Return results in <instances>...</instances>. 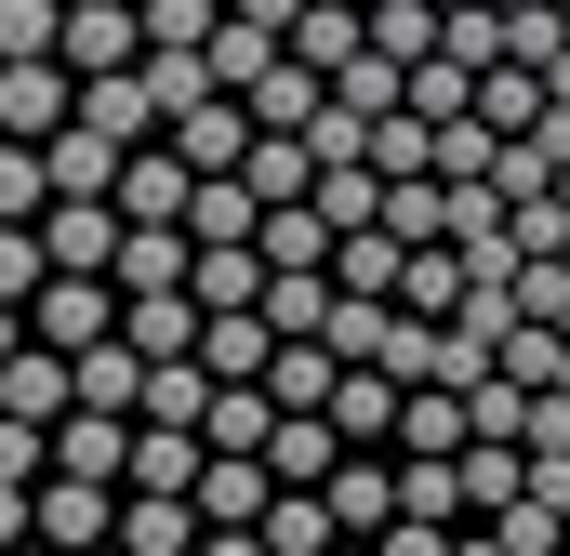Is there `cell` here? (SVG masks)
Here are the masks:
<instances>
[{
  "instance_id": "6da1fadb",
  "label": "cell",
  "mask_w": 570,
  "mask_h": 556,
  "mask_svg": "<svg viewBox=\"0 0 570 556\" xmlns=\"http://www.w3.org/2000/svg\"><path fill=\"white\" fill-rule=\"evenodd\" d=\"M27 544H53V556L120 544V490H94V477H40V490H27Z\"/></svg>"
},
{
  "instance_id": "7a4b0ae2",
  "label": "cell",
  "mask_w": 570,
  "mask_h": 556,
  "mask_svg": "<svg viewBox=\"0 0 570 556\" xmlns=\"http://www.w3.org/2000/svg\"><path fill=\"white\" fill-rule=\"evenodd\" d=\"M67 120H80V67H67V53L0 67V133H13V146H53Z\"/></svg>"
},
{
  "instance_id": "3957f363",
  "label": "cell",
  "mask_w": 570,
  "mask_h": 556,
  "mask_svg": "<svg viewBox=\"0 0 570 556\" xmlns=\"http://www.w3.org/2000/svg\"><path fill=\"white\" fill-rule=\"evenodd\" d=\"M27 331H40V345H67V358H80V345H107V331H120V278H40V291H27Z\"/></svg>"
},
{
  "instance_id": "277c9868",
  "label": "cell",
  "mask_w": 570,
  "mask_h": 556,
  "mask_svg": "<svg viewBox=\"0 0 570 556\" xmlns=\"http://www.w3.org/2000/svg\"><path fill=\"white\" fill-rule=\"evenodd\" d=\"M120 239H134L120 199H53V212H40V252H53L67 278H107V266H120Z\"/></svg>"
},
{
  "instance_id": "5b68a950",
  "label": "cell",
  "mask_w": 570,
  "mask_h": 556,
  "mask_svg": "<svg viewBox=\"0 0 570 556\" xmlns=\"http://www.w3.org/2000/svg\"><path fill=\"white\" fill-rule=\"evenodd\" d=\"M67 67H80V80L146 67V0H67Z\"/></svg>"
},
{
  "instance_id": "8992f818",
  "label": "cell",
  "mask_w": 570,
  "mask_h": 556,
  "mask_svg": "<svg viewBox=\"0 0 570 556\" xmlns=\"http://www.w3.org/2000/svg\"><path fill=\"white\" fill-rule=\"evenodd\" d=\"M266 504H279V464L266 450H213L199 464V530H266Z\"/></svg>"
},
{
  "instance_id": "52a82bcc",
  "label": "cell",
  "mask_w": 570,
  "mask_h": 556,
  "mask_svg": "<svg viewBox=\"0 0 570 556\" xmlns=\"http://www.w3.org/2000/svg\"><path fill=\"white\" fill-rule=\"evenodd\" d=\"M53 477L134 490V411H67V424H53Z\"/></svg>"
},
{
  "instance_id": "ba28073f",
  "label": "cell",
  "mask_w": 570,
  "mask_h": 556,
  "mask_svg": "<svg viewBox=\"0 0 570 556\" xmlns=\"http://www.w3.org/2000/svg\"><path fill=\"white\" fill-rule=\"evenodd\" d=\"M253 133H266V120H253L239 93H199V107L173 120V159H186V172H239V159H253Z\"/></svg>"
},
{
  "instance_id": "9c48e42d",
  "label": "cell",
  "mask_w": 570,
  "mask_h": 556,
  "mask_svg": "<svg viewBox=\"0 0 570 556\" xmlns=\"http://www.w3.org/2000/svg\"><path fill=\"white\" fill-rule=\"evenodd\" d=\"M358 53H372V0H305V13H292V67L345 80Z\"/></svg>"
},
{
  "instance_id": "30bf717a",
  "label": "cell",
  "mask_w": 570,
  "mask_h": 556,
  "mask_svg": "<svg viewBox=\"0 0 570 556\" xmlns=\"http://www.w3.org/2000/svg\"><path fill=\"white\" fill-rule=\"evenodd\" d=\"M0 411L13 424H67L80 411V358H67V345H27V358L0 371Z\"/></svg>"
},
{
  "instance_id": "8fae6325",
  "label": "cell",
  "mask_w": 570,
  "mask_h": 556,
  "mask_svg": "<svg viewBox=\"0 0 570 556\" xmlns=\"http://www.w3.org/2000/svg\"><path fill=\"white\" fill-rule=\"evenodd\" d=\"M40 159H53V199H120V172H134V146H120V133H94V120H67Z\"/></svg>"
},
{
  "instance_id": "7c38bea8",
  "label": "cell",
  "mask_w": 570,
  "mask_h": 556,
  "mask_svg": "<svg viewBox=\"0 0 570 556\" xmlns=\"http://www.w3.org/2000/svg\"><path fill=\"white\" fill-rule=\"evenodd\" d=\"M332 517H345V544H385V530H399V464H385V450H345Z\"/></svg>"
},
{
  "instance_id": "4fadbf2b",
  "label": "cell",
  "mask_w": 570,
  "mask_h": 556,
  "mask_svg": "<svg viewBox=\"0 0 570 556\" xmlns=\"http://www.w3.org/2000/svg\"><path fill=\"white\" fill-rule=\"evenodd\" d=\"M279 67H292V27H266V13H226V27H213V80H226V93H266Z\"/></svg>"
},
{
  "instance_id": "5bb4252c",
  "label": "cell",
  "mask_w": 570,
  "mask_h": 556,
  "mask_svg": "<svg viewBox=\"0 0 570 556\" xmlns=\"http://www.w3.org/2000/svg\"><path fill=\"white\" fill-rule=\"evenodd\" d=\"M399 398H412V385H399V371H372V358H358V371H345V385H332V424H345V450H399Z\"/></svg>"
},
{
  "instance_id": "9a60e30c",
  "label": "cell",
  "mask_w": 570,
  "mask_h": 556,
  "mask_svg": "<svg viewBox=\"0 0 570 556\" xmlns=\"http://www.w3.org/2000/svg\"><path fill=\"white\" fill-rule=\"evenodd\" d=\"M186 199H199V172L173 159V133L134 146V172H120V212H134V226H186Z\"/></svg>"
},
{
  "instance_id": "2e32d148",
  "label": "cell",
  "mask_w": 570,
  "mask_h": 556,
  "mask_svg": "<svg viewBox=\"0 0 570 556\" xmlns=\"http://www.w3.org/2000/svg\"><path fill=\"white\" fill-rule=\"evenodd\" d=\"M279 278H332V252H345V226L318 212V199H292V212H266V239H253Z\"/></svg>"
},
{
  "instance_id": "e0dca14e",
  "label": "cell",
  "mask_w": 570,
  "mask_h": 556,
  "mask_svg": "<svg viewBox=\"0 0 570 556\" xmlns=\"http://www.w3.org/2000/svg\"><path fill=\"white\" fill-rule=\"evenodd\" d=\"M266 358H279V318L253 305V318H199V371L213 385H266Z\"/></svg>"
},
{
  "instance_id": "ac0fdd59",
  "label": "cell",
  "mask_w": 570,
  "mask_h": 556,
  "mask_svg": "<svg viewBox=\"0 0 570 556\" xmlns=\"http://www.w3.org/2000/svg\"><path fill=\"white\" fill-rule=\"evenodd\" d=\"M199 464H213L199 424H134V490H186L199 504Z\"/></svg>"
},
{
  "instance_id": "d6986e66",
  "label": "cell",
  "mask_w": 570,
  "mask_h": 556,
  "mask_svg": "<svg viewBox=\"0 0 570 556\" xmlns=\"http://www.w3.org/2000/svg\"><path fill=\"white\" fill-rule=\"evenodd\" d=\"M332 385H345V358H332L318 331H279V358H266V398H279V411H332Z\"/></svg>"
},
{
  "instance_id": "ffe728a7",
  "label": "cell",
  "mask_w": 570,
  "mask_h": 556,
  "mask_svg": "<svg viewBox=\"0 0 570 556\" xmlns=\"http://www.w3.org/2000/svg\"><path fill=\"white\" fill-rule=\"evenodd\" d=\"M80 120H94V133H120V146H159V133H173V120H159V93H146V67L80 80Z\"/></svg>"
},
{
  "instance_id": "44dd1931",
  "label": "cell",
  "mask_w": 570,
  "mask_h": 556,
  "mask_svg": "<svg viewBox=\"0 0 570 556\" xmlns=\"http://www.w3.org/2000/svg\"><path fill=\"white\" fill-rule=\"evenodd\" d=\"M120 544L134 556H199V504L186 490H120Z\"/></svg>"
},
{
  "instance_id": "7402d4cb",
  "label": "cell",
  "mask_w": 570,
  "mask_h": 556,
  "mask_svg": "<svg viewBox=\"0 0 570 556\" xmlns=\"http://www.w3.org/2000/svg\"><path fill=\"white\" fill-rule=\"evenodd\" d=\"M186 266H199V239H186V226H134V239H120V305H134V291H186Z\"/></svg>"
},
{
  "instance_id": "603a6c76",
  "label": "cell",
  "mask_w": 570,
  "mask_h": 556,
  "mask_svg": "<svg viewBox=\"0 0 570 556\" xmlns=\"http://www.w3.org/2000/svg\"><path fill=\"white\" fill-rule=\"evenodd\" d=\"M399 450H438V464H451V450H478L464 385H412V398H399Z\"/></svg>"
},
{
  "instance_id": "cb8c5ba5",
  "label": "cell",
  "mask_w": 570,
  "mask_h": 556,
  "mask_svg": "<svg viewBox=\"0 0 570 556\" xmlns=\"http://www.w3.org/2000/svg\"><path fill=\"white\" fill-rule=\"evenodd\" d=\"M80 411H146V345H134V331L80 345Z\"/></svg>"
},
{
  "instance_id": "d4e9b609",
  "label": "cell",
  "mask_w": 570,
  "mask_h": 556,
  "mask_svg": "<svg viewBox=\"0 0 570 556\" xmlns=\"http://www.w3.org/2000/svg\"><path fill=\"white\" fill-rule=\"evenodd\" d=\"M120 331H134L146 358H199V291H134Z\"/></svg>"
},
{
  "instance_id": "484cf974",
  "label": "cell",
  "mask_w": 570,
  "mask_h": 556,
  "mask_svg": "<svg viewBox=\"0 0 570 556\" xmlns=\"http://www.w3.org/2000/svg\"><path fill=\"white\" fill-rule=\"evenodd\" d=\"M213 398H226V385H213L199 358H146V411L134 424H213Z\"/></svg>"
},
{
  "instance_id": "4316f807",
  "label": "cell",
  "mask_w": 570,
  "mask_h": 556,
  "mask_svg": "<svg viewBox=\"0 0 570 556\" xmlns=\"http://www.w3.org/2000/svg\"><path fill=\"white\" fill-rule=\"evenodd\" d=\"M464 291H478V266H464L451 239H425V252H412V278H399V305H412V318H464Z\"/></svg>"
},
{
  "instance_id": "83f0119b",
  "label": "cell",
  "mask_w": 570,
  "mask_h": 556,
  "mask_svg": "<svg viewBox=\"0 0 570 556\" xmlns=\"http://www.w3.org/2000/svg\"><path fill=\"white\" fill-rule=\"evenodd\" d=\"M186 239H266V199H253L239 172H199V199H186Z\"/></svg>"
},
{
  "instance_id": "f1b7e54d",
  "label": "cell",
  "mask_w": 570,
  "mask_h": 556,
  "mask_svg": "<svg viewBox=\"0 0 570 556\" xmlns=\"http://www.w3.org/2000/svg\"><path fill=\"white\" fill-rule=\"evenodd\" d=\"M438 40H451V13H438V0H372V53H385V67H425Z\"/></svg>"
},
{
  "instance_id": "f546056e",
  "label": "cell",
  "mask_w": 570,
  "mask_h": 556,
  "mask_svg": "<svg viewBox=\"0 0 570 556\" xmlns=\"http://www.w3.org/2000/svg\"><path fill=\"white\" fill-rule=\"evenodd\" d=\"M266 544H279V556H332V544H345L332 490H279V504H266Z\"/></svg>"
},
{
  "instance_id": "4dcf8cb0",
  "label": "cell",
  "mask_w": 570,
  "mask_h": 556,
  "mask_svg": "<svg viewBox=\"0 0 570 556\" xmlns=\"http://www.w3.org/2000/svg\"><path fill=\"white\" fill-rule=\"evenodd\" d=\"M544 107H558L544 67H491V80H478V120H491V133H544Z\"/></svg>"
},
{
  "instance_id": "1f68e13d",
  "label": "cell",
  "mask_w": 570,
  "mask_h": 556,
  "mask_svg": "<svg viewBox=\"0 0 570 556\" xmlns=\"http://www.w3.org/2000/svg\"><path fill=\"white\" fill-rule=\"evenodd\" d=\"M518 490H531V450H518V437H478V450H464V504H478V517H504Z\"/></svg>"
},
{
  "instance_id": "d6a6232c",
  "label": "cell",
  "mask_w": 570,
  "mask_h": 556,
  "mask_svg": "<svg viewBox=\"0 0 570 556\" xmlns=\"http://www.w3.org/2000/svg\"><path fill=\"white\" fill-rule=\"evenodd\" d=\"M491 172H504V133H491L478 107H464V120H438V186H491Z\"/></svg>"
},
{
  "instance_id": "836d02e7",
  "label": "cell",
  "mask_w": 570,
  "mask_h": 556,
  "mask_svg": "<svg viewBox=\"0 0 570 556\" xmlns=\"http://www.w3.org/2000/svg\"><path fill=\"white\" fill-rule=\"evenodd\" d=\"M40 212H53V159L0 133V226H40Z\"/></svg>"
},
{
  "instance_id": "e575fe53",
  "label": "cell",
  "mask_w": 570,
  "mask_h": 556,
  "mask_svg": "<svg viewBox=\"0 0 570 556\" xmlns=\"http://www.w3.org/2000/svg\"><path fill=\"white\" fill-rule=\"evenodd\" d=\"M504 371H518L531 398H544V385H570V331H558V318H518V331H504Z\"/></svg>"
},
{
  "instance_id": "d590c367",
  "label": "cell",
  "mask_w": 570,
  "mask_h": 556,
  "mask_svg": "<svg viewBox=\"0 0 570 556\" xmlns=\"http://www.w3.org/2000/svg\"><path fill=\"white\" fill-rule=\"evenodd\" d=\"M305 146H318V172H358V159H372V107L318 93V120H305Z\"/></svg>"
},
{
  "instance_id": "8d00e7d4",
  "label": "cell",
  "mask_w": 570,
  "mask_h": 556,
  "mask_svg": "<svg viewBox=\"0 0 570 556\" xmlns=\"http://www.w3.org/2000/svg\"><path fill=\"white\" fill-rule=\"evenodd\" d=\"M199 437H213V450H266V437H279V398H266V385H226Z\"/></svg>"
},
{
  "instance_id": "74e56055",
  "label": "cell",
  "mask_w": 570,
  "mask_h": 556,
  "mask_svg": "<svg viewBox=\"0 0 570 556\" xmlns=\"http://www.w3.org/2000/svg\"><path fill=\"white\" fill-rule=\"evenodd\" d=\"M226 0H146V53H213Z\"/></svg>"
},
{
  "instance_id": "f35d334b",
  "label": "cell",
  "mask_w": 570,
  "mask_h": 556,
  "mask_svg": "<svg viewBox=\"0 0 570 556\" xmlns=\"http://www.w3.org/2000/svg\"><path fill=\"white\" fill-rule=\"evenodd\" d=\"M27 53H67V0H0V67Z\"/></svg>"
},
{
  "instance_id": "ab89813d",
  "label": "cell",
  "mask_w": 570,
  "mask_h": 556,
  "mask_svg": "<svg viewBox=\"0 0 570 556\" xmlns=\"http://www.w3.org/2000/svg\"><path fill=\"white\" fill-rule=\"evenodd\" d=\"M318 93H332L318 67H279V80H266V93H239V107H253L266 133H305V120H318Z\"/></svg>"
},
{
  "instance_id": "60d3db41",
  "label": "cell",
  "mask_w": 570,
  "mask_h": 556,
  "mask_svg": "<svg viewBox=\"0 0 570 556\" xmlns=\"http://www.w3.org/2000/svg\"><path fill=\"white\" fill-rule=\"evenodd\" d=\"M318 212H332V226H385V172H372V159H358V172H318Z\"/></svg>"
},
{
  "instance_id": "b9f144b4",
  "label": "cell",
  "mask_w": 570,
  "mask_h": 556,
  "mask_svg": "<svg viewBox=\"0 0 570 556\" xmlns=\"http://www.w3.org/2000/svg\"><path fill=\"white\" fill-rule=\"evenodd\" d=\"M53 477V424H13L0 411V490H40Z\"/></svg>"
},
{
  "instance_id": "7bdbcfd3",
  "label": "cell",
  "mask_w": 570,
  "mask_h": 556,
  "mask_svg": "<svg viewBox=\"0 0 570 556\" xmlns=\"http://www.w3.org/2000/svg\"><path fill=\"white\" fill-rule=\"evenodd\" d=\"M266 318L279 331H332V278H266Z\"/></svg>"
},
{
  "instance_id": "ee69618b",
  "label": "cell",
  "mask_w": 570,
  "mask_h": 556,
  "mask_svg": "<svg viewBox=\"0 0 570 556\" xmlns=\"http://www.w3.org/2000/svg\"><path fill=\"white\" fill-rule=\"evenodd\" d=\"M53 278V252H40V226H0V305H27Z\"/></svg>"
},
{
  "instance_id": "f6af8a7d",
  "label": "cell",
  "mask_w": 570,
  "mask_h": 556,
  "mask_svg": "<svg viewBox=\"0 0 570 556\" xmlns=\"http://www.w3.org/2000/svg\"><path fill=\"white\" fill-rule=\"evenodd\" d=\"M372 556H451V530H425V517H399V530H385Z\"/></svg>"
},
{
  "instance_id": "bcb514c9",
  "label": "cell",
  "mask_w": 570,
  "mask_h": 556,
  "mask_svg": "<svg viewBox=\"0 0 570 556\" xmlns=\"http://www.w3.org/2000/svg\"><path fill=\"white\" fill-rule=\"evenodd\" d=\"M451 556H518V544H504L491 517H464V530H451Z\"/></svg>"
},
{
  "instance_id": "7dc6e473",
  "label": "cell",
  "mask_w": 570,
  "mask_h": 556,
  "mask_svg": "<svg viewBox=\"0 0 570 556\" xmlns=\"http://www.w3.org/2000/svg\"><path fill=\"white\" fill-rule=\"evenodd\" d=\"M199 556H279L266 530H199Z\"/></svg>"
},
{
  "instance_id": "c3c4849f",
  "label": "cell",
  "mask_w": 570,
  "mask_h": 556,
  "mask_svg": "<svg viewBox=\"0 0 570 556\" xmlns=\"http://www.w3.org/2000/svg\"><path fill=\"white\" fill-rule=\"evenodd\" d=\"M27 345H40V331H27V305H0V371H13Z\"/></svg>"
},
{
  "instance_id": "681fc988",
  "label": "cell",
  "mask_w": 570,
  "mask_h": 556,
  "mask_svg": "<svg viewBox=\"0 0 570 556\" xmlns=\"http://www.w3.org/2000/svg\"><path fill=\"white\" fill-rule=\"evenodd\" d=\"M0 544H27V490H0Z\"/></svg>"
},
{
  "instance_id": "f907efd6",
  "label": "cell",
  "mask_w": 570,
  "mask_h": 556,
  "mask_svg": "<svg viewBox=\"0 0 570 556\" xmlns=\"http://www.w3.org/2000/svg\"><path fill=\"white\" fill-rule=\"evenodd\" d=\"M226 13H266V27H292V13H305V0H226Z\"/></svg>"
},
{
  "instance_id": "816d5d0a",
  "label": "cell",
  "mask_w": 570,
  "mask_h": 556,
  "mask_svg": "<svg viewBox=\"0 0 570 556\" xmlns=\"http://www.w3.org/2000/svg\"><path fill=\"white\" fill-rule=\"evenodd\" d=\"M0 556H53V544H0Z\"/></svg>"
},
{
  "instance_id": "f5cc1de1",
  "label": "cell",
  "mask_w": 570,
  "mask_h": 556,
  "mask_svg": "<svg viewBox=\"0 0 570 556\" xmlns=\"http://www.w3.org/2000/svg\"><path fill=\"white\" fill-rule=\"evenodd\" d=\"M94 556H134V544H94Z\"/></svg>"
},
{
  "instance_id": "db71d44e",
  "label": "cell",
  "mask_w": 570,
  "mask_h": 556,
  "mask_svg": "<svg viewBox=\"0 0 570 556\" xmlns=\"http://www.w3.org/2000/svg\"><path fill=\"white\" fill-rule=\"evenodd\" d=\"M358 556H372V544H358Z\"/></svg>"
},
{
  "instance_id": "11a10c76",
  "label": "cell",
  "mask_w": 570,
  "mask_h": 556,
  "mask_svg": "<svg viewBox=\"0 0 570 556\" xmlns=\"http://www.w3.org/2000/svg\"><path fill=\"white\" fill-rule=\"evenodd\" d=\"M558 556H570V544H558Z\"/></svg>"
}]
</instances>
